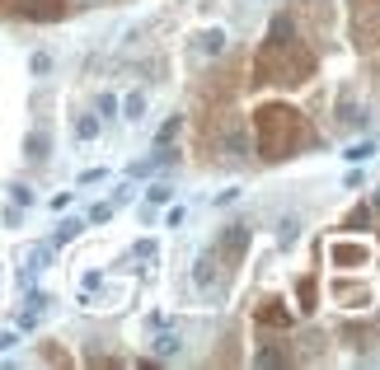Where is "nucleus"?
Listing matches in <instances>:
<instances>
[{
    "instance_id": "2",
    "label": "nucleus",
    "mask_w": 380,
    "mask_h": 370,
    "mask_svg": "<svg viewBox=\"0 0 380 370\" xmlns=\"http://www.w3.org/2000/svg\"><path fill=\"white\" fill-rule=\"evenodd\" d=\"M320 146V136L310 132V122L300 117L296 108L287 104H258L254 108V150L263 164H282V159L300 155Z\"/></svg>"
},
{
    "instance_id": "10",
    "label": "nucleus",
    "mask_w": 380,
    "mask_h": 370,
    "mask_svg": "<svg viewBox=\"0 0 380 370\" xmlns=\"http://www.w3.org/2000/svg\"><path fill=\"white\" fill-rule=\"evenodd\" d=\"M192 43H197V52L202 56H221L225 52V28H207V33H197Z\"/></svg>"
},
{
    "instance_id": "17",
    "label": "nucleus",
    "mask_w": 380,
    "mask_h": 370,
    "mask_svg": "<svg viewBox=\"0 0 380 370\" xmlns=\"http://www.w3.org/2000/svg\"><path fill=\"white\" fill-rule=\"evenodd\" d=\"M371 155H376V141H361V146H348V150H343L348 164H361V159H371Z\"/></svg>"
},
{
    "instance_id": "20",
    "label": "nucleus",
    "mask_w": 380,
    "mask_h": 370,
    "mask_svg": "<svg viewBox=\"0 0 380 370\" xmlns=\"http://www.w3.org/2000/svg\"><path fill=\"white\" fill-rule=\"evenodd\" d=\"M94 113H99V117H118V94H99V99H94Z\"/></svg>"
},
{
    "instance_id": "26",
    "label": "nucleus",
    "mask_w": 380,
    "mask_h": 370,
    "mask_svg": "<svg viewBox=\"0 0 380 370\" xmlns=\"http://www.w3.org/2000/svg\"><path fill=\"white\" fill-rule=\"evenodd\" d=\"M5 347H14V333H0V351H5Z\"/></svg>"
},
{
    "instance_id": "12",
    "label": "nucleus",
    "mask_w": 380,
    "mask_h": 370,
    "mask_svg": "<svg viewBox=\"0 0 380 370\" xmlns=\"http://www.w3.org/2000/svg\"><path fill=\"white\" fill-rule=\"evenodd\" d=\"M179 347H183V338H179V333H160V338H155V356H160V361H169V356H179Z\"/></svg>"
},
{
    "instance_id": "5",
    "label": "nucleus",
    "mask_w": 380,
    "mask_h": 370,
    "mask_svg": "<svg viewBox=\"0 0 380 370\" xmlns=\"http://www.w3.org/2000/svg\"><path fill=\"white\" fill-rule=\"evenodd\" d=\"M328 295H333V305H338L343 314H366V305L376 300V295H371V286H361V281H353V277H338Z\"/></svg>"
},
{
    "instance_id": "19",
    "label": "nucleus",
    "mask_w": 380,
    "mask_h": 370,
    "mask_svg": "<svg viewBox=\"0 0 380 370\" xmlns=\"http://www.w3.org/2000/svg\"><path fill=\"white\" fill-rule=\"evenodd\" d=\"M76 136H80V141H94V136H99V117H94V113H85L80 122H76Z\"/></svg>"
},
{
    "instance_id": "16",
    "label": "nucleus",
    "mask_w": 380,
    "mask_h": 370,
    "mask_svg": "<svg viewBox=\"0 0 380 370\" xmlns=\"http://www.w3.org/2000/svg\"><path fill=\"white\" fill-rule=\"evenodd\" d=\"M179 132H183V117H164L160 136H155V146H169V141H179Z\"/></svg>"
},
{
    "instance_id": "21",
    "label": "nucleus",
    "mask_w": 380,
    "mask_h": 370,
    "mask_svg": "<svg viewBox=\"0 0 380 370\" xmlns=\"http://www.w3.org/2000/svg\"><path fill=\"white\" fill-rule=\"evenodd\" d=\"M76 235H80V220H66V225L56 230V244H71Z\"/></svg>"
},
{
    "instance_id": "25",
    "label": "nucleus",
    "mask_w": 380,
    "mask_h": 370,
    "mask_svg": "<svg viewBox=\"0 0 380 370\" xmlns=\"http://www.w3.org/2000/svg\"><path fill=\"white\" fill-rule=\"evenodd\" d=\"M10 197H14L19 207H28V202H33V192H28V187H10Z\"/></svg>"
},
{
    "instance_id": "24",
    "label": "nucleus",
    "mask_w": 380,
    "mask_h": 370,
    "mask_svg": "<svg viewBox=\"0 0 380 370\" xmlns=\"http://www.w3.org/2000/svg\"><path fill=\"white\" fill-rule=\"evenodd\" d=\"M230 202H240V187H225V192L216 197V207H230Z\"/></svg>"
},
{
    "instance_id": "7",
    "label": "nucleus",
    "mask_w": 380,
    "mask_h": 370,
    "mask_svg": "<svg viewBox=\"0 0 380 370\" xmlns=\"http://www.w3.org/2000/svg\"><path fill=\"white\" fill-rule=\"evenodd\" d=\"M328 263L338 267V272H353V267H366V263H371V248H366V244H357V239H338V244L328 248Z\"/></svg>"
},
{
    "instance_id": "14",
    "label": "nucleus",
    "mask_w": 380,
    "mask_h": 370,
    "mask_svg": "<svg viewBox=\"0 0 380 370\" xmlns=\"http://www.w3.org/2000/svg\"><path fill=\"white\" fill-rule=\"evenodd\" d=\"M296 239H300V220L291 216V220H282V225H277V244H282V248H291Z\"/></svg>"
},
{
    "instance_id": "4",
    "label": "nucleus",
    "mask_w": 380,
    "mask_h": 370,
    "mask_svg": "<svg viewBox=\"0 0 380 370\" xmlns=\"http://www.w3.org/2000/svg\"><path fill=\"white\" fill-rule=\"evenodd\" d=\"M0 14L47 24V19H66V14H71V0H0Z\"/></svg>"
},
{
    "instance_id": "3",
    "label": "nucleus",
    "mask_w": 380,
    "mask_h": 370,
    "mask_svg": "<svg viewBox=\"0 0 380 370\" xmlns=\"http://www.w3.org/2000/svg\"><path fill=\"white\" fill-rule=\"evenodd\" d=\"M353 5V43L361 52L380 47V0H348Z\"/></svg>"
},
{
    "instance_id": "9",
    "label": "nucleus",
    "mask_w": 380,
    "mask_h": 370,
    "mask_svg": "<svg viewBox=\"0 0 380 370\" xmlns=\"http://www.w3.org/2000/svg\"><path fill=\"white\" fill-rule=\"evenodd\" d=\"M254 319H258L263 328H291V305H287V300H263V310Z\"/></svg>"
},
{
    "instance_id": "23",
    "label": "nucleus",
    "mask_w": 380,
    "mask_h": 370,
    "mask_svg": "<svg viewBox=\"0 0 380 370\" xmlns=\"http://www.w3.org/2000/svg\"><path fill=\"white\" fill-rule=\"evenodd\" d=\"M33 71H38V76H43V71H52V56L38 52V56H33Z\"/></svg>"
},
{
    "instance_id": "15",
    "label": "nucleus",
    "mask_w": 380,
    "mask_h": 370,
    "mask_svg": "<svg viewBox=\"0 0 380 370\" xmlns=\"http://www.w3.org/2000/svg\"><path fill=\"white\" fill-rule=\"evenodd\" d=\"M343 225H348V230H366V225H371V207H366V202H357Z\"/></svg>"
},
{
    "instance_id": "27",
    "label": "nucleus",
    "mask_w": 380,
    "mask_h": 370,
    "mask_svg": "<svg viewBox=\"0 0 380 370\" xmlns=\"http://www.w3.org/2000/svg\"><path fill=\"white\" fill-rule=\"evenodd\" d=\"M376 207H380V187H376Z\"/></svg>"
},
{
    "instance_id": "11",
    "label": "nucleus",
    "mask_w": 380,
    "mask_h": 370,
    "mask_svg": "<svg viewBox=\"0 0 380 370\" xmlns=\"http://www.w3.org/2000/svg\"><path fill=\"white\" fill-rule=\"evenodd\" d=\"M47 150H52V136H47V132H28L24 155L33 159V164H43V159H47Z\"/></svg>"
},
{
    "instance_id": "13",
    "label": "nucleus",
    "mask_w": 380,
    "mask_h": 370,
    "mask_svg": "<svg viewBox=\"0 0 380 370\" xmlns=\"http://www.w3.org/2000/svg\"><path fill=\"white\" fill-rule=\"evenodd\" d=\"M118 113H122V117H141V113H146V94H141V89H132V94H127V99H122V104H118Z\"/></svg>"
},
{
    "instance_id": "22",
    "label": "nucleus",
    "mask_w": 380,
    "mask_h": 370,
    "mask_svg": "<svg viewBox=\"0 0 380 370\" xmlns=\"http://www.w3.org/2000/svg\"><path fill=\"white\" fill-rule=\"evenodd\" d=\"M300 305H305V310H315V281H310V277L300 281Z\"/></svg>"
},
{
    "instance_id": "8",
    "label": "nucleus",
    "mask_w": 380,
    "mask_h": 370,
    "mask_svg": "<svg viewBox=\"0 0 380 370\" xmlns=\"http://www.w3.org/2000/svg\"><path fill=\"white\" fill-rule=\"evenodd\" d=\"M192 286H197V291L221 286V258L216 253H202V258H197V267H192Z\"/></svg>"
},
{
    "instance_id": "18",
    "label": "nucleus",
    "mask_w": 380,
    "mask_h": 370,
    "mask_svg": "<svg viewBox=\"0 0 380 370\" xmlns=\"http://www.w3.org/2000/svg\"><path fill=\"white\" fill-rule=\"evenodd\" d=\"M146 202H150V207H169V202H174V187H169V183H155L150 192H146Z\"/></svg>"
},
{
    "instance_id": "6",
    "label": "nucleus",
    "mask_w": 380,
    "mask_h": 370,
    "mask_svg": "<svg viewBox=\"0 0 380 370\" xmlns=\"http://www.w3.org/2000/svg\"><path fill=\"white\" fill-rule=\"evenodd\" d=\"M212 253L225 258L230 267H240V258L249 253V225H230V230H221L216 244H212Z\"/></svg>"
},
{
    "instance_id": "1",
    "label": "nucleus",
    "mask_w": 380,
    "mask_h": 370,
    "mask_svg": "<svg viewBox=\"0 0 380 370\" xmlns=\"http://www.w3.org/2000/svg\"><path fill=\"white\" fill-rule=\"evenodd\" d=\"M254 84H268V89H291V84H305L315 76V52L305 47V38L296 33V19L291 14H277L263 38V47L249 66Z\"/></svg>"
}]
</instances>
